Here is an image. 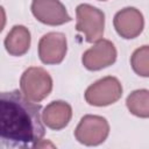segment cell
<instances>
[{
  "instance_id": "cell-4",
  "label": "cell",
  "mask_w": 149,
  "mask_h": 149,
  "mask_svg": "<svg viewBox=\"0 0 149 149\" xmlns=\"http://www.w3.org/2000/svg\"><path fill=\"white\" fill-rule=\"evenodd\" d=\"M122 85L113 76L104 77L91 84L85 91V100L88 105L105 107L116 102L122 95Z\"/></svg>"
},
{
  "instance_id": "cell-6",
  "label": "cell",
  "mask_w": 149,
  "mask_h": 149,
  "mask_svg": "<svg viewBox=\"0 0 149 149\" xmlns=\"http://www.w3.org/2000/svg\"><path fill=\"white\" fill-rule=\"evenodd\" d=\"M116 49L114 44L108 40H99L94 42V45L84 51L81 56V63L85 69L90 71H99L111 66L116 61Z\"/></svg>"
},
{
  "instance_id": "cell-9",
  "label": "cell",
  "mask_w": 149,
  "mask_h": 149,
  "mask_svg": "<svg viewBox=\"0 0 149 149\" xmlns=\"http://www.w3.org/2000/svg\"><path fill=\"white\" fill-rule=\"evenodd\" d=\"M114 28L122 38L130 40L137 37L144 27L142 13L135 7H126L119 10L113 19Z\"/></svg>"
},
{
  "instance_id": "cell-7",
  "label": "cell",
  "mask_w": 149,
  "mask_h": 149,
  "mask_svg": "<svg viewBox=\"0 0 149 149\" xmlns=\"http://www.w3.org/2000/svg\"><path fill=\"white\" fill-rule=\"evenodd\" d=\"M68 51L66 36L63 33L50 31L38 42V57L43 64L55 65L63 62Z\"/></svg>"
},
{
  "instance_id": "cell-10",
  "label": "cell",
  "mask_w": 149,
  "mask_h": 149,
  "mask_svg": "<svg viewBox=\"0 0 149 149\" xmlns=\"http://www.w3.org/2000/svg\"><path fill=\"white\" fill-rule=\"evenodd\" d=\"M43 123L52 129L61 130L65 128L72 118L71 106L63 100H56L45 106L44 111L41 113Z\"/></svg>"
},
{
  "instance_id": "cell-11",
  "label": "cell",
  "mask_w": 149,
  "mask_h": 149,
  "mask_svg": "<svg viewBox=\"0 0 149 149\" xmlns=\"http://www.w3.org/2000/svg\"><path fill=\"white\" fill-rule=\"evenodd\" d=\"M30 42H31V37L29 29L22 24H16L7 34L3 44L6 51L10 56L20 57L23 56L29 50Z\"/></svg>"
},
{
  "instance_id": "cell-15",
  "label": "cell",
  "mask_w": 149,
  "mask_h": 149,
  "mask_svg": "<svg viewBox=\"0 0 149 149\" xmlns=\"http://www.w3.org/2000/svg\"><path fill=\"white\" fill-rule=\"evenodd\" d=\"M99 1H106V0H99Z\"/></svg>"
},
{
  "instance_id": "cell-13",
  "label": "cell",
  "mask_w": 149,
  "mask_h": 149,
  "mask_svg": "<svg viewBox=\"0 0 149 149\" xmlns=\"http://www.w3.org/2000/svg\"><path fill=\"white\" fill-rule=\"evenodd\" d=\"M130 65L134 72L141 77H149V47L143 45L136 49L130 57Z\"/></svg>"
},
{
  "instance_id": "cell-14",
  "label": "cell",
  "mask_w": 149,
  "mask_h": 149,
  "mask_svg": "<svg viewBox=\"0 0 149 149\" xmlns=\"http://www.w3.org/2000/svg\"><path fill=\"white\" fill-rule=\"evenodd\" d=\"M6 24V12L2 6H0V33L3 30Z\"/></svg>"
},
{
  "instance_id": "cell-8",
  "label": "cell",
  "mask_w": 149,
  "mask_h": 149,
  "mask_svg": "<svg viewBox=\"0 0 149 149\" xmlns=\"http://www.w3.org/2000/svg\"><path fill=\"white\" fill-rule=\"evenodd\" d=\"M30 9L35 19L43 24L61 26L72 20L59 0H33Z\"/></svg>"
},
{
  "instance_id": "cell-3",
  "label": "cell",
  "mask_w": 149,
  "mask_h": 149,
  "mask_svg": "<svg viewBox=\"0 0 149 149\" xmlns=\"http://www.w3.org/2000/svg\"><path fill=\"white\" fill-rule=\"evenodd\" d=\"M76 29L85 35V41L94 43L102 38L105 28V14L99 8L88 3H80L76 8Z\"/></svg>"
},
{
  "instance_id": "cell-2",
  "label": "cell",
  "mask_w": 149,
  "mask_h": 149,
  "mask_svg": "<svg viewBox=\"0 0 149 149\" xmlns=\"http://www.w3.org/2000/svg\"><path fill=\"white\" fill-rule=\"evenodd\" d=\"M20 88L29 100L40 102L50 94L52 90V78L43 68L31 66L21 74Z\"/></svg>"
},
{
  "instance_id": "cell-12",
  "label": "cell",
  "mask_w": 149,
  "mask_h": 149,
  "mask_svg": "<svg viewBox=\"0 0 149 149\" xmlns=\"http://www.w3.org/2000/svg\"><path fill=\"white\" fill-rule=\"evenodd\" d=\"M126 105L133 115L147 119L149 116V91L146 88L133 91L127 97Z\"/></svg>"
},
{
  "instance_id": "cell-1",
  "label": "cell",
  "mask_w": 149,
  "mask_h": 149,
  "mask_svg": "<svg viewBox=\"0 0 149 149\" xmlns=\"http://www.w3.org/2000/svg\"><path fill=\"white\" fill-rule=\"evenodd\" d=\"M41 111L19 90L0 91V148H37L45 134Z\"/></svg>"
},
{
  "instance_id": "cell-5",
  "label": "cell",
  "mask_w": 149,
  "mask_h": 149,
  "mask_svg": "<svg viewBox=\"0 0 149 149\" xmlns=\"http://www.w3.org/2000/svg\"><path fill=\"white\" fill-rule=\"evenodd\" d=\"M109 134L108 121L100 115H84L74 129L76 140L84 146H99Z\"/></svg>"
}]
</instances>
